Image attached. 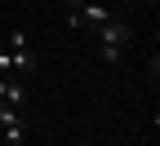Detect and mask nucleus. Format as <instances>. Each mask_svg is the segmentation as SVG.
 I'll list each match as a JSON object with an SVG mask.
<instances>
[{
    "label": "nucleus",
    "mask_w": 160,
    "mask_h": 146,
    "mask_svg": "<svg viewBox=\"0 0 160 146\" xmlns=\"http://www.w3.org/2000/svg\"><path fill=\"white\" fill-rule=\"evenodd\" d=\"M0 102H5V106H18V111H22V102H27V89H22V80H18V75H0Z\"/></svg>",
    "instance_id": "39448f33"
},
{
    "label": "nucleus",
    "mask_w": 160,
    "mask_h": 146,
    "mask_svg": "<svg viewBox=\"0 0 160 146\" xmlns=\"http://www.w3.org/2000/svg\"><path fill=\"white\" fill-rule=\"evenodd\" d=\"M147 5H160V0H147Z\"/></svg>",
    "instance_id": "1a4fd4ad"
},
{
    "label": "nucleus",
    "mask_w": 160,
    "mask_h": 146,
    "mask_svg": "<svg viewBox=\"0 0 160 146\" xmlns=\"http://www.w3.org/2000/svg\"><path fill=\"white\" fill-rule=\"evenodd\" d=\"M93 35H98V49H125V45H129V22H120V18H107V22L98 27Z\"/></svg>",
    "instance_id": "7ed1b4c3"
},
{
    "label": "nucleus",
    "mask_w": 160,
    "mask_h": 146,
    "mask_svg": "<svg viewBox=\"0 0 160 146\" xmlns=\"http://www.w3.org/2000/svg\"><path fill=\"white\" fill-rule=\"evenodd\" d=\"M0 71H9V49H0Z\"/></svg>",
    "instance_id": "423d86ee"
},
{
    "label": "nucleus",
    "mask_w": 160,
    "mask_h": 146,
    "mask_svg": "<svg viewBox=\"0 0 160 146\" xmlns=\"http://www.w3.org/2000/svg\"><path fill=\"white\" fill-rule=\"evenodd\" d=\"M9 71H36V53H31V45H27V35L22 31H9Z\"/></svg>",
    "instance_id": "f257e3e1"
},
{
    "label": "nucleus",
    "mask_w": 160,
    "mask_h": 146,
    "mask_svg": "<svg viewBox=\"0 0 160 146\" xmlns=\"http://www.w3.org/2000/svg\"><path fill=\"white\" fill-rule=\"evenodd\" d=\"M80 5H85V0H67V9H80Z\"/></svg>",
    "instance_id": "0eeeda50"
},
{
    "label": "nucleus",
    "mask_w": 160,
    "mask_h": 146,
    "mask_svg": "<svg viewBox=\"0 0 160 146\" xmlns=\"http://www.w3.org/2000/svg\"><path fill=\"white\" fill-rule=\"evenodd\" d=\"M0 129H5V142L9 146H22L27 142V120H22L18 106H5V102H0Z\"/></svg>",
    "instance_id": "f03ea898"
},
{
    "label": "nucleus",
    "mask_w": 160,
    "mask_h": 146,
    "mask_svg": "<svg viewBox=\"0 0 160 146\" xmlns=\"http://www.w3.org/2000/svg\"><path fill=\"white\" fill-rule=\"evenodd\" d=\"M76 146H93V142H76Z\"/></svg>",
    "instance_id": "6e6552de"
},
{
    "label": "nucleus",
    "mask_w": 160,
    "mask_h": 146,
    "mask_svg": "<svg viewBox=\"0 0 160 146\" xmlns=\"http://www.w3.org/2000/svg\"><path fill=\"white\" fill-rule=\"evenodd\" d=\"M107 18H111V9H107V5H89V0H85L80 9H71V13H67V22H71V27H89V31H98Z\"/></svg>",
    "instance_id": "20e7f679"
}]
</instances>
